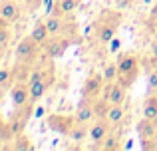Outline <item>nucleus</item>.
I'll use <instances>...</instances> for the list:
<instances>
[{
  "mask_svg": "<svg viewBox=\"0 0 157 151\" xmlns=\"http://www.w3.org/2000/svg\"><path fill=\"white\" fill-rule=\"evenodd\" d=\"M117 68H119V77L117 80L125 85L127 89L135 84L139 76V70H141V62L135 54H119L117 58Z\"/></svg>",
  "mask_w": 157,
  "mask_h": 151,
  "instance_id": "f257e3e1",
  "label": "nucleus"
},
{
  "mask_svg": "<svg viewBox=\"0 0 157 151\" xmlns=\"http://www.w3.org/2000/svg\"><path fill=\"white\" fill-rule=\"evenodd\" d=\"M40 50H42V46L38 42H34L32 36H26V38H22L16 44L14 58H16V62H24V64H32L34 66V62L40 56Z\"/></svg>",
  "mask_w": 157,
  "mask_h": 151,
  "instance_id": "f03ea898",
  "label": "nucleus"
},
{
  "mask_svg": "<svg viewBox=\"0 0 157 151\" xmlns=\"http://www.w3.org/2000/svg\"><path fill=\"white\" fill-rule=\"evenodd\" d=\"M104 88H105V80H104V74L92 70L88 74L84 81V89H82V97H88L92 101H100L101 100V93H104Z\"/></svg>",
  "mask_w": 157,
  "mask_h": 151,
  "instance_id": "7ed1b4c3",
  "label": "nucleus"
},
{
  "mask_svg": "<svg viewBox=\"0 0 157 151\" xmlns=\"http://www.w3.org/2000/svg\"><path fill=\"white\" fill-rule=\"evenodd\" d=\"M137 129V135H139V141H141V147L147 149V151H157V143H155V131H157V123L147 117H141L135 125Z\"/></svg>",
  "mask_w": 157,
  "mask_h": 151,
  "instance_id": "20e7f679",
  "label": "nucleus"
},
{
  "mask_svg": "<svg viewBox=\"0 0 157 151\" xmlns=\"http://www.w3.org/2000/svg\"><path fill=\"white\" fill-rule=\"evenodd\" d=\"M72 42L74 40L68 38V36H64V34L50 36V38L42 44V52H44V56H48V58H60V56L66 54V50L70 48Z\"/></svg>",
  "mask_w": 157,
  "mask_h": 151,
  "instance_id": "39448f33",
  "label": "nucleus"
},
{
  "mask_svg": "<svg viewBox=\"0 0 157 151\" xmlns=\"http://www.w3.org/2000/svg\"><path fill=\"white\" fill-rule=\"evenodd\" d=\"M78 123H80V119L76 117V113L74 115H64V113H52V115H48V125H50L54 131L62 133L66 137L72 133V129Z\"/></svg>",
  "mask_w": 157,
  "mask_h": 151,
  "instance_id": "423d86ee",
  "label": "nucleus"
},
{
  "mask_svg": "<svg viewBox=\"0 0 157 151\" xmlns=\"http://www.w3.org/2000/svg\"><path fill=\"white\" fill-rule=\"evenodd\" d=\"M10 97H12V104H14L16 109L28 108V105L32 104V96H30V85H28V81H16V84L10 88Z\"/></svg>",
  "mask_w": 157,
  "mask_h": 151,
  "instance_id": "0eeeda50",
  "label": "nucleus"
},
{
  "mask_svg": "<svg viewBox=\"0 0 157 151\" xmlns=\"http://www.w3.org/2000/svg\"><path fill=\"white\" fill-rule=\"evenodd\" d=\"M127 96V88L121 84V81H109L105 84L104 93H101V100L107 101V104H123Z\"/></svg>",
  "mask_w": 157,
  "mask_h": 151,
  "instance_id": "6e6552de",
  "label": "nucleus"
},
{
  "mask_svg": "<svg viewBox=\"0 0 157 151\" xmlns=\"http://www.w3.org/2000/svg\"><path fill=\"white\" fill-rule=\"evenodd\" d=\"M109 133H111V123L105 119V117L98 115V119L90 125V139H92L94 143H98V145H100Z\"/></svg>",
  "mask_w": 157,
  "mask_h": 151,
  "instance_id": "1a4fd4ad",
  "label": "nucleus"
},
{
  "mask_svg": "<svg viewBox=\"0 0 157 151\" xmlns=\"http://www.w3.org/2000/svg\"><path fill=\"white\" fill-rule=\"evenodd\" d=\"M96 115H98L96 101L88 100V97H82L80 104H78V109H76V117L82 121V123H92Z\"/></svg>",
  "mask_w": 157,
  "mask_h": 151,
  "instance_id": "9d476101",
  "label": "nucleus"
},
{
  "mask_svg": "<svg viewBox=\"0 0 157 151\" xmlns=\"http://www.w3.org/2000/svg\"><path fill=\"white\" fill-rule=\"evenodd\" d=\"M121 24V14H119L117 10H104L100 16H98V20L94 22V32L101 30V28H107V26H117Z\"/></svg>",
  "mask_w": 157,
  "mask_h": 151,
  "instance_id": "9b49d317",
  "label": "nucleus"
},
{
  "mask_svg": "<svg viewBox=\"0 0 157 151\" xmlns=\"http://www.w3.org/2000/svg\"><path fill=\"white\" fill-rule=\"evenodd\" d=\"M0 16H2L8 24H16L20 20V16H22V10H20L16 0H4V2L0 4Z\"/></svg>",
  "mask_w": 157,
  "mask_h": 151,
  "instance_id": "f8f14e48",
  "label": "nucleus"
},
{
  "mask_svg": "<svg viewBox=\"0 0 157 151\" xmlns=\"http://www.w3.org/2000/svg\"><path fill=\"white\" fill-rule=\"evenodd\" d=\"M70 16V14H68ZM68 16H56V14H48V18L44 20L50 30L52 36H58V34H66V26H68Z\"/></svg>",
  "mask_w": 157,
  "mask_h": 151,
  "instance_id": "ddd939ff",
  "label": "nucleus"
},
{
  "mask_svg": "<svg viewBox=\"0 0 157 151\" xmlns=\"http://www.w3.org/2000/svg\"><path fill=\"white\" fill-rule=\"evenodd\" d=\"M80 2H82V0H56L52 14H56V16H68V14H72V12L80 6Z\"/></svg>",
  "mask_w": 157,
  "mask_h": 151,
  "instance_id": "4468645a",
  "label": "nucleus"
},
{
  "mask_svg": "<svg viewBox=\"0 0 157 151\" xmlns=\"http://www.w3.org/2000/svg\"><path fill=\"white\" fill-rule=\"evenodd\" d=\"M143 117L157 123V93H149L143 100Z\"/></svg>",
  "mask_w": 157,
  "mask_h": 151,
  "instance_id": "2eb2a0df",
  "label": "nucleus"
},
{
  "mask_svg": "<svg viewBox=\"0 0 157 151\" xmlns=\"http://www.w3.org/2000/svg\"><path fill=\"white\" fill-rule=\"evenodd\" d=\"M30 36H32V40H34V42H38L40 44V46H42V44L44 42H46V40L48 38H50V30H48V26H46V22H44V20H42V22H38V24H36V26L34 28H32V32H30Z\"/></svg>",
  "mask_w": 157,
  "mask_h": 151,
  "instance_id": "dca6fc26",
  "label": "nucleus"
},
{
  "mask_svg": "<svg viewBox=\"0 0 157 151\" xmlns=\"http://www.w3.org/2000/svg\"><path fill=\"white\" fill-rule=\"evenodd\" d=\"M101 151H117V149H121L123 147V143H121V137L119 135H115V133H109V135L105 137L104 141H101L100 145H98Z\"/></svg>",
  "mask_w": 157,
  "mask_h": 151,
  "instance_id": "f3484780",
  "label": "nucleus"
},
{
  "mask_svg": "<svg viewBox=\"0 0 157 151\" xmlns=\"http://www.w3.org/2000/svg\"><path fill=\"white\" fill-rule=\"evenodd\" d=\"M16 84V76L12 68H0V88L10 89Z\"/></svg>",
  "mask_w": 157,
  "mask_h": 151,
  "instance_id": "a211bd4d",
  "label": "nucleus"
},
{
  "mask_svg": "<svg viewBox=\"0 0 157 151\" xmlns=\"http://www.w3.org/2000/svg\"><path fill=\"white\" fill-rule=\"evenodd\" d=\"M104 80H105V84H109V81H117V77H119V68H117V60L115 62H107L105 66H104Z\"/></svg>",
  "mask_w": 157,
  "mask_h": 151,
  "instance_id": "6ab92c4d",
  "label": "nucleus"
},
{
  "mask_svg": "<svg viewBox=\"0 0 157 151\" xmlns=\"http://www.w3.org/2000/svg\"><path fill=\"white\" fill-rule=\"evenodd\" d=\"M16 133H14V127H12L10 121H6L4 117H0V139L2 141H10L14 139Z\"/></svg>",
  "mask_w": 157,
  "mask_h": 151,
  "instance_id": "aec40b11",
  "label": "nucleus"
},
{
  "mask_svg": "<svg viewBox=\"0 0 157 151\" xmlns=\"http://www.w3.org/2000/svg\"><path fill=\"white\" fill-rule=\"evenodd\" d=\"M12 149H18V151H30V149H34V145L30 143V139H28L24 133H18V135L14 137V145H12Z\"/></svg>",
  "mask_w": 157,
  "mask_h": 151,
  "instance_id": "412c9836",
  "label": "nucleus"
},
{
  "mask_svg": "<svg viewBox=\"0 0 157 151\" xmlns=\"http://www.w3.org/2000/svg\"><path fill=\"white\" fill-rule=\"evenodd\" d=\"M10 24H4L2 28H0V44H2V46H8V42H10Z\"/></svg>",
  "mask_w": 157,
  "mask_h": 151,
  "instance_id": "4be33fe9",
  "label": "nucleus"
},
{
  "mask_svg": "<svg viewBox=\"0 0 157 151\" xmlns=\"http://www.w3.org/2000/svg\"><path fill=\"white\" fill-rule=\"evenodd\" d=\"M147 84H149L151 93L157 92V72H149V77H147Z\"/></svg>",
  "mask_w": 157,
  "mask_h": 151,
  "instance_id": "5701e85b",
  "label": "nucleus"
},
{
  "mask_svg": "<svg viewBox=\"0 0 157 151\" xmlns=\"http://www.w3.org/2000/svg\"><path fill=\"white\" fill-rule=\"evenodd\" d=\"M20 2H24L28 8H32V10H36V8H40V4L44 2V0H20Z\"/></svg>",
  "mask_w": 157,
  "mask_h": 151,
  "instance_id": "b1692460",
  "label": "nucleus"
},
{
  "mask_svg": "<svg viewBox=\"0 0 157 151\" xmlns=\"http://www.w3.org/2000/svg\"><path fill=\"white\" fill-rule=\"evenodd\" d=\"M119 46H121V40H119L117 36H115V38H111V42H109V52H117Z\"/></svg>",
  "mask_w": 157,
  "mask_h": 151,
  "instance_id": "393cba45",
  "label": "nucleus"
},
{
  "mask_svg": "<svg viewBox=\"0 0 157 151\" xmlns=\"http://www.w3.org/2000/svg\"><path fill=\"white\" fill-rule=\"evenodd\" d=\"M147 68H149V72H157V58H155V56L147 62Z\"/></svg>",
  "mask_w": 157,
  "mask_h": 151,
  "instance_id": "a878e982",
  "label": "nucleus"
},
{
  "mask_svg": "<svg viewBox=\"0 0 157 151\" xmlns=\"http://www.w3.org/2000/svg\"><path fill=\"white\" fill-rule=\"evenodd\" d=\"M151 56H155V58H157V38L153 40V44H151Z\"/></svg>",
  "mask_w": 157,
  "mask_h": 151,
  "instance_id": "bb28decb",
  "label": "nucleus"
},
{
  "mask_svg": "<svg viewBox=\"0 0 157 151\" xmlns=\"http://www.w3.org/2000/svg\"><path fill=\"white\" fill-rule=\"evenodd\" d=\"M40 115H44V108H38V109H36L34 117H40Z\"/></svg>",
  "mask_w": 157,
  "mask_h": 151,
  "instance_id": "cd10ccee",
  "label": "nucleus"
},
{
  "mask_svg": "<svg viewBox=\"0 0 157 151\" xmlns=\"http://www.w3.org/2000/svg\"><path fill=\"white\" fill-rule=\"evenodd\" d=\"M4 96H6V89H4V88H0V104H2V100H4Z\"/></svg>",
  "mask_w": 157,
  "mask_h": 151,
  "instance_id": "c85d7f7f",
  "label": "nucleus"
},
{
  "mask_svg": "<svg viewBox=\"0 0 157 151\" xmlns=\"http://www.w3.org/2000/svg\"><path fill=\"white\" fill-rule=\"evenodd\" d=\"M4 50H6V46H2V44H0V58L4 56Z\"/></svg>",
  "mask_w": 157,
  "mask_h": 151,
  "instance_id": "c756f323",
  "label": "nucleus"
},
{
  "mask_svg": "<svg viewBox=\"0 0 157 151\" xmlns=\"http://www.w3.org/2000/svg\"><path fill=\"white\" fill-rule=\"evenodd\" d=\"M4 24H6V20H4V18H2V16H0V28H2V26H4Z\"/></svg>",
  "mask_w": 157,
  "mask_h": 151,
  "instance_id": "7c9ffc66",
  "label": "nucleus"
},
{
  "mask_svg": "<svg viewBox=\"0 0 157 151\" xmlns=\"http://www.w3.org/2000/svg\"><path fill=\"white\" fill-rule=\"evenodd\" d=\"M0 149H6V147H4V141H2V139H0Z\"/></svg>",
  "mask_w": 157,
  "mask_h": 151,
  "instance_id": "2f4dec72",
  "label": "nucleus"
},
{
  "mask_svg": "<svg viewBox=\"0 0 157 151\" xmlns=\"http://www.w3.org/2000/svg\"><path fill=\"white\" fill-rule=\"evenodd\" d=\"M153 139H155V143H157V131H155V137H153Z\"/></svg>",
  "mask_w": 157,
  "mask_h": 151,
  "instance_id": "473e14b6",
  "label": "nucleus"
},
{
  "mask_svg": "<svg viewBox=\"0 0 157 151\" xmlns=\"http://www.w3.org/2000/svg\"><path fill=\"white\" fill-rule=\"evenodd\" d=\"M121 2H131V0H121Z\"/></svg>",
  "mask_w": 157,
  "mask_h": 151,
  "instance_id": "72a5a7b5",
  "label": "nucleus"
}]
</instances>
